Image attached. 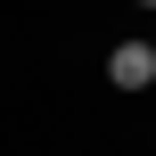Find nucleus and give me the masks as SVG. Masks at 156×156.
Here are the masks:
<instances>
[{"mask_svg": "<svg viewBox=\"0 0 156 156\" xmlns=\"http://www.w3.org/2000/svg\"><path fill=\"white\" fill-rule=\"evenodd\" d=\"M107 82L115 90H148L156 82V41H115L107 49Z\"/></svg>", "mask_w": 156, "mask_h": 156, "instance_id": "nucleus-1", "label": "nucleus"}, {"mask_svg": "<svg viewBox=\"0 0 156 156\" xmlns=\"http://www.w3.org/2000/svg\"><path fill=\"white\" fill-rule=\"evenodd\" d=\"M140 8H156V0H140Z\"/></svg>", "mask_w": 156, "mask_h": 156, "instance_id": "nucleus-2", "label": "nucleus"}]
</instances>
